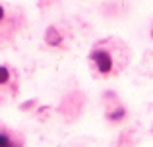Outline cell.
<instances>
[{
  "label": "cell",
  "mask_w": 153,
  "mask_h": 147,
  "mask_svg": "<svg viewBox=\"0 0 153 147\" xmlns=\"http://www.w3.org/2000/svg\"><path fill=\"white\" fill-rule=\"evenodd\" d=\"M0 147H23V137L8 128H0Z\"/></svg>",
  "instance_id": "7a4b0ae2"
},
{
  "label": "cell",
  "mask_w": 153,
  "mask_h": 147,
  "mask_svg": "<svg viewBox=\"0 0 153 147\" xmlns=\"http://www.w3.org/2000/svg\"><path fill=\"white\" fill-rule=\"evenodd\" d=\"M10 81V70L6 66H0V85H6Z\"/></svg>",
  "instance_id": "5b68a950"
},
{
  "label": "cell",
  "mask_w": 153,
  "mask_h": 147,
  "mask_svg": "<svg viewBox=\"0 0 153 147\" xmlns=\"http://www.w3.org/2000/svg\"><path fill=\"white\" fill-rule=\"evenodd\" d=\"M124 116H126V109H124V106H118L116 110H112V112L107 114V118H108L111 122H120Z\"/></svg>",
  "instance_id": "277c9868"
},
{
  "label": "cell",
  "mask_w": 153,
  "mask_h": 147,
  "mask_svg": "<svg viewBox=\"0 0 153 147\" xmlns=\"http://www.w3.org/2000/svg\"><path fill=\"white\" fill-rule=\"evenodd\" d=\"M107 43H99L97 47H93L89 52V62L95 66L99 75H111L116 72V58L114 52L111 49H107Z\"/></svg>",
  "instance_id": "6da1fadb"
},
{
  "label": "cell",
  "mask_w": 153,
  "mask_h": 147,
  "mask_svg": "<svg viewBox=\"0 0 153 147\" xmlns=\"http://www.w3.org/2000/svg\"><path fill=\"white\" fill-rule=\"evenodd\" d=\"M2 19H4V8L0 6V21H2Z\"/></svg>",
  "instance_id": "8992f818"
},
{
  "label": "cell",
  "mask_w": 153,
  "mask_h": 147,
  "mask_svg": "<svg viewBox=\"0 0 153 147\" xmlns=\"http://www.w3.org/2000/svg\"><path fill=\"white\" fill-rule=\"evenodd\" d=\"M151 37H153V31H151Z\"/></svg>",
  "instance_id": "52a82bcc"
},
{
  "label": "cell",
  "mask_w": 153,
  "mask_h": 147,
  "mask_svg": "<svg viewBox=\"0 0 153 147\" xmlns=\"http://www.w3.org/2000/svg\"><path fill=\"white\" fill-rule=\"evenodd\" d=\"M45 39H47V43H49L51 47H60L62 45V35H60L54 27H49V29H47Z\"/></svg>",
  "instance_id": "3957f363"
}]
</instances>
